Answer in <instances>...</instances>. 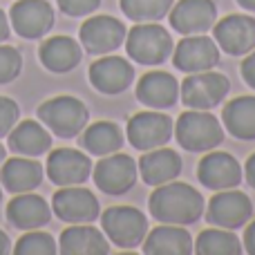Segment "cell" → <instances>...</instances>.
Here are the masks:
<instances>
[{"instance_id": "obj_34", "label": "cell", "mask_w": 255, "mask_h": 255, "mask_svg": "<svg viewBox=\"0 0 255 255\" xmlns=\"http://www.w3.org/2000/svg\"><path fill=\"white\" fill-rule=\"evenodd\" d=\"M61 11L67 16H88V13L97 11L101 0H56Z\"/></svg>"}, {"instance_id": "obj_26", "label": "cell", "mask_w": 255, "mask_h": 255, "mask_svg": "<svg viewBox=\"0 0 255 255\" xmlns=\"http://www.w3.org/2000/svg\"><path fill=\"white\" fill-rule=\"evenodd\" d=\"M9 148L22 157H38L52 148V134L38 121H20L9 132Z\"/></svg>"}, {"instance_id": "obj_9", "label": "cell", "mask_w": 255, "mask_h": 255, "mask_svg": "<svg viewBox=\"0 0 255 255\" xmlns=\"http://www.w3.org/2000/svg\"><path fill=\"white\" fill-rule=\"evenodd\" d=\"M172 63L177 70L186 72V74L213 70L220 63V47L208 36L190 34L184 40H179V45L172 49Z\"/></svg>"}, {"instance_id": "obj_31", "label": "cell", "mask_w": 255, "mask_h": 255, "mask_svg": "<svg viewBox=\"0 0 255 255\" xmlns=\"http://www.w3.org/2000/svg\"><path fill=\"white\" fill-rule=\"evenodd\" d=\"M56 251H58V247L54 242V238L38 229L22 235L16 242V249H13L16 255H54Z\"/></svg>"}, {"instance_id": "obj_38", "label": "cell", "mask_w": 255, "mask_h": 255, "mask_svg": "<svg viewBox=\"0 0 255 255\" xmlns=\"http://www.w3.org/2000/svg\"><path fill=\"white\" fill-rule=\"evenodd\" d=\"M7 36H9V20L4 16V11H0V43L7 40Z\"/></svg>"}, {"instance_id": "obj_25", "label": "cell", "mask_w": 255, "mask_h": 255, "mask_svg": "<svg viewBox=\"0 0 255 255\" xmlns=\"http://www.w3.org/2000/svg\"><path fill=\"white\" fill-rule=\"evenodd\" d=\"M40 63L47 67L49 72L56 74H65V72L74 70L81 63V47L74 38L70 36H52L40 45Z\"/></svg>"}, {"instance_id": "obj_2", "label": "cell", "mask_w": 255, "mask_h": 255, "mask_svg": "<svg viewBox=\"0 0 255 255\" xmlns=\"http://www.w3.org/2000/svg\"><path fill=\"white\" fill-rule=\"evenodd\" d=\"M175 136L188 152H208L224 141V130L217 117L206 110H190L177 119Z\"/></svg>"}, {"instance_id": "obj_22", "label": "cell", "mask_w": 255, "mask_h": 255, "mask_svg": "<svg viewBox=\"0 0 255 255\" xmlns=\"http://www.w3.org/2000/svg\"><path fill=\"white\" fill-rule=\"evenodd\" d=\"M195 251L193 238L177 224H163L152 229L143 240V253L148 255H190Z\"/></svg>"}, {"instance_id": "obj_5", "label": "cell", "mask_w": 255, "mask_h": 255, "mask_svg": "<svg viewBox=\"0 0 255 255\" xmlns=\"http://www.w3.org/2000/svg\"><path fill=\"white\" fill-rule=\"evenodd\" d=\"M106 238L121 249H136L148 235V220L139 208L112 206L101 215Z\"/></svg>"}, {"instance_id": "obj_20", "label": "cell", "mask_w": 255, "mask_h": 255, "mask_svg": "<svg viewBox=\"0 0 255 255\" xmlns=\"http://www.w3.org/2000/svg\"><path fill=\"white\" fill-rule=\"evenodd\" d=\"M52 217V208L40 195L16 193V197L7 206V220L20 231H34L45 226Z\"/></svg>"}, {"instance_id": "obj_8", "label": "cell", "mask_w": 255, "mask_h": 255, "mask_svg": "<svg viewBox=\"0 0 255 255\" xmlns=\"http://www.w3.org/2000/svg\"><path fill=\"white\" fill-rule=\"evenodd\" d=\"M94 184L108 195H124L136 184L139 166L130 154H106L92 170Z\"/></svg>"}, {"instance_id": "obj_18", "label": "cell", "mask_w": 255, "mask_h": 255, "mask_svg": "<svg viewBox=\"0 0 255 255\" xmlns=\"http://www.w3.org/2000/svg\"><path fill=\"white\" fill-rule=\"evenodd\" d=\"M134 81V67L121 56H103L90 65V83L103 94H121Z\"/></svg>"}, {"instance_id": "obj_21", "label": "cell", "mask_w": 255, "mask_h": 255, "mask_svg": "<svg viewBox=\"0 0 255 255\" xmlns=\"http://www.w3.org/2000/svg\"><path fill=\"white\" fill-rule=\"evenodd\" d=\"M43 181V166L36 157H11L0 168V184L9 193H29Z\"/></svg>"}, {"instance_id": "obj_1", "label": "cell", "mask_w": 255, "mask_h": 255, "mask_svg": "<svg viewBox=\"0 0 255 255\" xmlns=\"http://www.w3.org/2000/svg\"><path fill=\"white\" fill-rule=\"evenodd\" d=\"M150 215L161 224H195L204 215V197L193 186L168 181L150 195Z\"/></svg>"}, {"instance_id": "obj_10", "label": "cell", "mask_w": 255, "mask_h": 255, "mask_svg": "<svg viewBox=\"0 0 255 255\" xmlns=\"http://www.w3.org/2000/svg\"><path fill=\"white\" fill-rule=\"evenodd\" d=\"M175 126L161 112H139L128 121V141L136 150H154L170 141Z\"/></svg>"}, {"instance_id": "obj_12", "label": "cell", "mask_w": 255, "mask_h": 255, "mask_svg": "<svg viewBox=\"0 0 255 255\" xmlns=\"http://www.w3.org/2000/svg\"><path fill=\"white\" fill-rule=\"evenodd\" d=\"M52 211L56 213L58 220L67 224H90L99 217L101 206L94 193L85 188H74V186H61L52 199Z\"/></svg>"}, {"instance_id": "obj_7", "label": "cell", "mask_w": 255, "mask_h": 255, "mask_svg": "<svg viewBox=\"0 0 255 255\" xmlns=\"http://www.w3.org/2000/svg\"><path fill=\"white\" fill-rule=\"evenodd\" d=\"M251 215H253V204L249 199V195L233 188H226L222 193L213 195L206 208L208 224L231 231L244 226L251 220Z\"/></svg>"}, {"instance_id": "obj_24", "label": "cell", "mask_w": 255, "mask_h": 255, "mask_svg": "<svg viewBox=\"0 0 255 255\" xmlns=\"http://www.w3.org/2000/svg\"><path fill=\"white\" fill-rule=\"evenodd\" d=\"M58 251L63 255H108L110 244L94 226H70L61 233Z\"/></svg>"}, {"instance_id": "obj_33", "label": "cell", "mask_w": 255, "mask_h": 255, "mask_svg": "<svg viewBox=\"0 0 255 255\" xmlns=\"http://www.w3.org/2000/svg\"><path fill=\"white\" fill-rule=\"evenodd\" d=\"M18 117H20V110L16 101L0 97V136H7L11 132V128L18 124Z\"/></svg>"}, {"instance_id": "obj_29", "label": "cell", "mask_w": 255, "mask_h": 255, "mask_svg": "<svg viewBox=\"0 0 255 255\" xmlns=\"http://www.w3.org/2000/svg\"><path fill=\"white\" fill-rule=\"evenodd\" d=\"M195 253L199 255H240L242 242L231 229H206L195 242Z\"/></svg>"}, {"instance_id": "obj_3", "label": "cell", "mask_w": 255, "mask_h": 255, "mask_svg": "<svg viewBox=\"0 0 255 255\" xmlns=\"http://www.w3.org/2000/svg\"><path fill=\"white\" fill-rule=\"evenodd\" d=\"M126 49L139 65H161L163 61H168L175 45L168 29H163L161 25L141 22L126 34Z\"/></svg>"}, {"instance_id": "obj_27", "label": "cell", "mask_w": 255, "mask_h": 255, "mask_svg": "<svg viewBox=\"0 0 255 255\" xmlns=\"http://www.w3.org/2000/svg\"><path fill=\"white\" fill-rule=\"evenodd\" d=\"M222 121L226 130L242 141L255 139V97H238L229 101L222 110Z\"/></svg>"}, {"instance_id": "obj_4", "label": "cell", "mask_w": 255, "mask_h": 255, "mask_svg": "<svg viewBox=\"0 0 255 255\" xmlns=\"http://www.w3.org/2000/svg\"><path fill=\"white\" fill-rule=\"evenodd\" d=\"M38 119L52 134L61 136V139H72L85 130L90 112L79 99L56 97L38 108Z\"/></svg>"}, {"instance_id": "obj_13", "label": "cell", "mask_w": 255, "mask_h": 255, "mask_svg": "<svg viewBox=\"0 0 255 255\" xmlns=\"http://www.w3.org/2000/svg\"><path fill=\"white\" fill-rule=\"evenodd\" d=\"M126 25L115 16H92L81 25V45L90 54H110L126 40Z\"/></svg>"}, {"instance_id": "obj_14", "label": "cell", "mask_w": 255, "mask_h": 255, "mask_svg": "<svg viewBox=\"0 0 255 255\" xmlns=\"http://www.w3.org/2000/svg\"><path fill=\"white\" fill-rule=\"evenodd\" d=\"M92 175L88 154L72 148H58L47 157V177L56 186H79Z\"/></svg>"}, {"instance_id": "obj_11", "label": "cell", "mask_w": 255, "mask_h": 255, "mask_svg": "<svg viewBox=\"0 0 255 255\" xmlns=\"http://www.w3.org/2000/svg\"><path fill=\"white\" fill-rule=\"evenodd\" d=\"M215 43L229 56H244L255 49V18L247 13H231L213 25Z\"/></svg>"}, {"instance_id": "obj_41", "label": "cell", "mask_w": 255, "mask_h": 255, "mask_svg": "<svg viewBox=\"0 0 255 255\" xmlns=\"http://www.w3.org/2000/svg\"><path fill=\"white\" fill-rule=\"evenodd\" d=\"M4 161V148H2V143H0V163Z\"/></svg>"}, {"instance_id": "obj_40", "label": "cell", "mask_w": 255, "mask_h": 255, "mask_svg": "<svg viewBox=\"0 0 255 255\" xmlns=\"http://www.w3.org/2000/svg\"><path fill=\"white\" fill-rule=\"evenodd\" d=\"M238 4L247 11H255V0H238Z\"/></svg>"}, {"instance_id": "obj_23", "label": "cell", "mask_w": 255, "mask_h": 255, "mask_svg": "<svg viewBox=\"0 0 255 255\" xmlns=\"http://www.w3.org/2000/svg\"><path fill=\"white\" fill-rule=\"evenodd\" d=\"M141 179L148 186H161L177 179L181 172V157L170 148H154L148 150L139 161Z\"/></svg>"}, {"instance_id": "obj_15", "label": "cell", "mask_w": 255, "mask_h": 255, "mask_svg": "<svg viewBox=\"0 0 255 255\" xmlns=\"http://www.w3.org/2000/svg\"><path fill=\"white\" fill-rule=\"evenodd\" d=\"M9 18L22 38H40L54 25V11L47 0H16Z\"/></svg>"}, {"instance_id": "obj_17", "label": "cell", "mask_w": 255, "mask_h": 255, "mask_svg": "<svg viewBox=\"0 0 255 255\" xmlns=\"http://www.w3.org/2000/svg\"><path fill=\"white\" fill-rule=\"evenodd\" d=\"M197 177L208 190L235 188L242 181V166L229 152H211L199 161Z\"/></svg>"}, {"instance_id": "obj_36", "label": "cell", "mask_w": 255, "mask_h": 255, "mask_svg": "<svg viewBox=\"0 0 255 255\" xmlns=\"http://www.w3.org/2000/svg\"><path fill=\"white\" fill-rule=\"evenodd\" d=\"M244 249H247V253L255 255V222L247 226V231H244Z\"/></svg>"}, {"instance_id": "obj_28", "label": "cell", "mask_w": 255, "mask_h": 255, "mask_svg": "<svg viewBox=\"0 0 255 255\" xmlns=\"http://www.w3.org/2000/svg\"><path fill=\"white\" fill-rule=\"evenodd\" d=\"M81 145L88 150L90 154H99V157H106L112 154L117 150H121L124 145V132L117 124L112 121H97L83 132L81 136Z\"/></svg>"}, {"instance_id": "obj_6", "label": "cell", "mask_w": 255, "mask_h": 255, "mask_svg": "<svg viewBox=\"0 0 255 255\" xmlns=\"http://www.w3.org/2000/svg\"><path fill=\"white\" fill-rule=\"evenodd\" d=\"M231 90V83L220 72H197V74L186 76L181 83V101L190 110H213L226 99Z\"/></svg>"}, {"instance_id": "obj_37", "label": "cell", "mask_w": 255, "mask_h": 255, "mask_svg": "<svg viewBox=\"0 0 255 255\" xmlns=\"http://www.w3.org/2000/svg\"><path fill=\"white\" fill-rule=\"evenodd\" d=\"M244 172H247V181L251 188H255V154H251L247 161V166H244Z\"/></svg>"}, {"instance_id": "obj_35", "label": "cell", "mask_w": 255, "mask_h": 255, "mask_svg": "<svg viewBox=\"0 0 255 255\" xmlns=\"http://www.w3.org/2000/svg\"><path fill=\"white\" fill-rule=\"evenodd\" d=\"M240 70H242V79L255 90V49L253 52H249V56L244 58V63H242Z\"/></svg>"}, {"instance_id": "obj_16", "label": "cell", "mask_w": 255, "mask_h": 255, "mask_svg": "<svg viewBox=\"0 0 255 255\" xmlns=\"http://www.w3.org/2000/svg\"><path fill=\"white\" fill-rule=\"evenodd\" d=\"M217 18V4L213 0H179L170 9V25L184 36L206 34Z\"/></svg>"}, {"instance_id": "obj_39", "label": "cell", "mask_w": 255, "mask_h": 255, "mask_svg": "<svg viewBox=\"0 0 255 255\" xmlns=\"http://www.w3.org/2000/svg\"><path fill=\"white\" fill-rule=\"evenodd\" d=\"M4 253H9V238L0 231V255H4Z\"/></svg>"}, {"instance_id": "obj_42", "label": "cell", "mask_w": 255, "mask_h": 255, "mask_svg": "<svg viewBox=\"0 0 255 255\" xmlns=\"http://www.w3.org/2000/svg\"><path fill=\"white\" fill-rule=\"evenodd\" d=\"M0 199H2V190H0Z\"/></svg>"}, {"instance_id": "obj_19", "label": "cell", "mask_w": 255, "mask_h": 255, "mask_svg": "<svg viewBox=\"0 0 255 255\" xmlns=\"http://www.w3.org/2000/svg\"><path fill=\"white\" fill-rule=\"evenodd\" d=\"M177 97H179V83L168 72H161V70L148 72L136 83V99L143 106L154 108V110L172 108L177 103Z\"/></svg>"}, {"instance_id": "obj_32", "label": "cell", "mask_w": 255, "mask_h": 255, "mask_svg": "<svg viewBox=\"0 0 255 255\" xmlns=\"http://www.w3.org/2000/svg\"><path fill=\"white\" fill-rule=\"evenodd\" d=\"M22 70V56L16 47L0 45V85L13 81Z\"/></svg>"}, {"instance_id": "obj_30", "label": "cell", "mask_w": 255, "mask_h": 255, "mask_svg": "<svg viewBox=\"0 0 255 255\" xmlns=\"http://www.w3.org/2000/svg\"><path fill=\"white\" fill-rule=\"evenodd\" d=\"M175 0H121V9L134 22H154L170 13Z\"/></svg>"}]
</instances>
